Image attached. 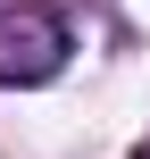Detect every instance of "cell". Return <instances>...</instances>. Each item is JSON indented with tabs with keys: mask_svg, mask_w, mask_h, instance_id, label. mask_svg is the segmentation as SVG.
Wrapping results in <instances>:
<instances>
[{
	"mask_svg": "<svg viewBox=\"0 0 150 159\" xmlns=\"http://www.w3.org/2000/svg\"><path fill=\"white\" fill-rule=\"evenodd\" d=\"M67 67V25L50 8H0V84H50Z\"/></svg>",
	"mask_w": 150,
	"mask_h": 159,
	"instance_id": "cell-1",
	"label": "cell"
}]
</instances>
